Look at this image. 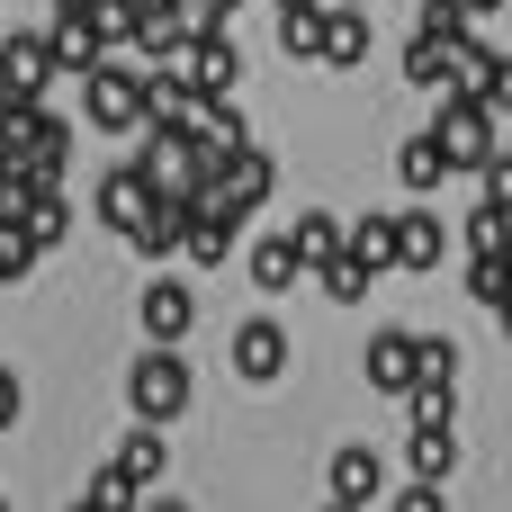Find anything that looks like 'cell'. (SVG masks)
<instances>
[{"label": "cell", "instance_id": "cell-43", "mask_svg": "<svg viewBox=\"0 0 512 512\" xmlns=\"http://www.w3.org/2000/svg\"><path fill=\"white\" fill-rule=\"evenodd\" d=\"M216 9H225V18H234V0H216Z\"/></svg>", "mask_w": 512, "mask_h": 512}, {"label": "cell", "instance_id": "cell-32", "mask_svg": "<svg viewBox=\"0 0 512 512\" xmlns=\"http://www.w3.org/2000/svg\"><path fill=\"white\" fill-rule=\"evenodd\" d=\"M486 108H495V117L512 108V54H495V72H486Z\"/></svg>", "mask_w": 512, "mask_h": 512}, {"label": "cell", "instance_id": "cell-36", "mask_svg": "<svg viewBox=\"0 0 512 512\" xmlns=\"http://www.w3.org/2000/svg\"><path fill=\"white\" fill-rule=\"evenodd\" d=\"M324 512H369V504H351V495H333V504H324Z\"/></svg>", "mask_w": 512, "mask_h": 512}, {"label": "cell", "instance_id": "cell-28", "mask_svg": "<svg viewBox=\"0 0 512 512\" xmlns=\"http://www.w3.org/2000/svg\"><path fill=\"white\" fill-rule=\"evenodd\" d=\"M459 243H468V252H512V216L477 198V216H468V234H459Z\"/></svg>", "mask_w": 512, "mask_h": 512}, {"label": "cell", "instance_id": "cell-2", "mask_svg": "<svg viewBox=\"0 0 512 512\" xmlns=\"http://www.w3.org/2000/svg\"><path fill=\"white\" fill-rule=\"evenodd\" d=\"M126 405H135V423H180L189 414V360H180V342H153L126 369Z\"/></svg>", "mask_w": 512, "mask_h": 512}, {"label": "cell", "instance_id": "cell-45", "mask_svg": "<svg viewBox=\"0 0 512 512\" xmlns=\"http://www.w3.org/2000/svg\"><path fill=\"white\" fill-rule=\"evenodd\" d=\"M0 512H9V504H0Z\"/></svg>", "mask_w": 512, "mask_h": 512}, {"label": "cell", "instance_id": "cell-1", "mask_svg": "<svg viewBox=\"0 0 512 512\" xmlns=\"http://www.w3.org/2000/svg\"><path fill=\"white\" fill-rule=\"evenodd\" d=\"M81 108H90V126L99 135H126V126H144L153 117V72H126V63H90L81 72Z\"/></svg>", "mask_w": 512, "mask_h": 512}, {"label": "cell", "instance_id": "cell-8", "mask_svg": "<svg viewBox=\"0 0 512 512\" xmlns=\"http://www.w3.org/2000/svg\"><path fill=\"white\" fill-rule=\"evenodd\" d=\"M216 189H225V198H234V207L252 216V207H261V198L279 189V162H270L261 144H234V153H225V171H216Z\"/></svg>", "mask_w": 512, "mask_h": 512}, {"label": "cell", "instance_id": "cell-16", "mask_svg": "<svg viewBox=\"0 0 512 512\" xmlns=\"http://www.w3.org/2000/svg\"><path fill=\"white\" fill-rule=\"evenodd\" d=\"M405 468L441 486V477L459 468V432H450V423H414V432H405Z\"/></svg>", "mask_w": 512, "mask_h": 512}, {"label": "cell", "instance_id": "cell-37", "mask_svg": "<svg viewBox=\"0 0 512 512\" xmlns=\"http://www.w3.org/2000/svg\"><path fill=\"white\" fill-rule=\"evenodd\" d=\"M54 9H99V0H54Z\"/></svg>", "mask_w": 512, "mask_h": 512}, {"label": "cell", "instance_id": "cell-42", "mask_svg": "<svg viewBox=\"0 0 512 512\" xmlns=\"http://www.w3.org/2000/svg\"><path fill=\"white\" fill-rule=\"evenodd\" d=\"M72 512H99V504H90V495H81V504H72Z\"/></svg>", "mask_w": 512, "mask_h": 512}, {"label": "cell", "instance_id": "cell-15", "mask_svg": "<svg viewBox=\"0 0 512 512\" xmlns=\"http://www.w3.org/2000/svg\"><path fill=\"white\" fill-rule=\"evenodd\" d=\"M360 369H369V387H378V396H405V387H414V333H378Z\"/></svg>", "mask_w": 512, "mask_h": 512}, {"label": "cell", "instance_id": "cell-3", "mask_svg": "<svg viewBox=\"0 0 512 512\" xmlns=\"http://www.w3.org/2000/svg\"><path fill=\"white\" fill-rule=\"evenodd\" d=\"M432 135H441V153H450L459 171H477V162L495 153V108H486V90H450L441 117H432Z\"/></svg>", "mask_w": 512, "mask_h": 512}, {"label": "cell", "instance_id": "cell-34", "mask_svg": "<svg viewBox=\"0 0 512 512\" xmlns=\"http://www.w3.org/2000/svg\"><path fill=\"white\" fill-rule=\"evenodd\" d=\"M18 414H27V396H18V369H0V432H9Z\"/></svg>", "mask_w": 512, "mask_h": 512}, {"label": "cell", "instance_id": "cell-40", "mask_svg": "<svg viewBox=\"0 0 512 512\" xmlns=\"http://www.w3.org/2000/svg\"><path fill=\"white\" fill-rule=\"evenodd\" d=\"M279 9H315V0H279Z\"/></svg>", "mask_w": 512, "mask_h": 512}, {"label": "cell", "instance_id": "cell-19", "mask_svg": "<svg viewBox=\"0 0 512 512\" xmlns=\"http://www.w3.org/2000/svg\"><path fill=\"white\" fill-rule=\"evenodd\" d=\"M108 459H117V468H126L135 486H153V477L171 468V450H162V423H135V432H126V441H117Z\"/></svg>", "mask_w": 512, "mask_h": 512}, {"label": "cell", "instance_id": "cell-12", "mask_svg": "<svg viewBox=\"0 0 512 512\" xmlns=\"http://www.w3.org/2000/svg\"><path fill=\"white\" fill-rule=\"evenodd\" d=\"M441 252H450V225H441L432 207L396 216V270H441Z\"/></svg>", "mask_w": 512, "mask_h": 512}, {"label": "cell", "instance_id": "cell-4", "mask_svg": "<svg viewBox=\"0 0 512 512\" xmlns=\"http://www.w3.org/2000/svg\"><path fill=\"white\" fill-rule=\"evenodd\" d=\"M153 198H162V180H153V162H144V153H135V162H117V171H99V225H117V234H126Z\"/></svg>", "mask_w": 512, "mask_h": 512}, {"label": "cell", "instance_id": "cell-31", "mask_svg": "<svg viewBox=\"0 0 512 512\" xmlns=\"http://www.w3.org/2000/svg\"><path fill=\"white\" fill-rule=\"evenodd\" d=\"M477 180H486V207H504V216H512V153H486Z\"/></svg>", "mask_w": 512, "mask_h": 512}, {"label": "cell", "instance_id": "cell-11", "mask_svg": "<svg viewBox=\"0 0 512 512\" xmlns=\"http://www.w3.org/2000/svg\"><path fill=\"white\" fill-rule=\"evenodd\" d=\"M45 36H54V63H63V72H90V63L108 54V36H99V18H90V9H54V27H45Z\"/></svg>", "mask_w": 512, "mask_h": 512}, {"label": "cell", "instance_id": "cell-13", "mask_svg": "<svg viewBox=\"0 0 512 512\" xmlns=\"http://www.w3.org/2000/svg\"><path fill=\"white\" fill-rule=\"evenodd\" d=\"M324 477H333V495H351V504H369V495H378V486H387V459H378V450H369V441H342V450H333V468H324Z\"/></svg>", "mask_w": 512, "mask_h": 512}, {"label": "cell", "instance_id": "cell-18", "mask_svg": "<svg viewBox=\"0 0 512 512\" xmlns=\"http://www.w3.org/2000/svg\"><path fill=\"white\" fill-rule=\"evenodd\" d=\"M252 279H261L270 297H279V288H297V279H306V252H297V234H261V243H252Z\"/></svg>", "mask_w": 512, "mask_h": 512}, {"label": "cell", "instance_id": "cell-10", "mask_svg": "<svg viewBox=\"0 0 512 512\" xmlns=\"http://www.w3.org/2000/svg\"><path fill=\"white\" fill-rule=\"evenodd\" d=\"M135 315H144V333H153V342H180V333L198 324V297H189L180 279H153V288L135 297Z\"/></svg>", "mask_w": 512, "mask_h": 512}, {"label": "cell", "instance_id": "cell-21", "mask_svg": "<svg viewBox=\"0 0 512 512\" xmlns=\"http://www.w3.org/2000/svg\"><path fill=\"white\" fill-rule=\"evenodd\" d=\"M369 279H378V270H369L360 252H333V261H315V288H324L333 306H351V297H369Z\"/></svg>", "mask_w": 512, "mask_h": 512}, {"label": "cell", "instance_id": "cell-6", "mask_svg": "<svg viewBox=\"0 0 512 512\" xmlns=\"http://www.w3.org/2000/svg\"><path fill=\"white\" fill-rule=\"evenodd\" d=\"M279 369H288V333H279L270 315H243V324H234V378H243V387H270Z\"/></svg>", "mask_w": 512, "mask_h": 512}, {"label": "cell", "instance_id": "cell-14", "mask_svg": "<svg viewBox=\"0 0 512 512\" xmlns=\"http://www.w3.org/2000/svg\"><path fill=\"white\" fill-rule=\"evenodd\" d=\"M18 234H27L36 252H54V243L72 234V207H63L54 189H18Z\"/></svg>", "mask_w": 512, "mask_h": 512}, {"label": "cell", "instance_id": "cell-27", "mask_svg": "<svg viewBox=\"0 0 512 512\" xmlns=\"http://www.w3.org/2000/svg\"><path fill=\"white\" fill-rule=\"evenodd\" d=\"M477 18H468V0H423V18H414V36H441V45H459Z\"/></svg>", "mask_w": 512, "mask_h": 512}, {"label": "cell", "instance_id": "cell-35", "mask_svg": "<svg viewBox=\"0 0 512 512\" xmlns=\"http://www.w3.org/2000/svg\"><path fill=\"white\" fill-rule=\"evenodd\" d=\"M495 9H504V0H468V18H495Z\"/></svg>", "mask_w": 512, "mask_h": 512}, {"label": "cell", "instance_id": "cell-39", "mask_svg": "<svg viewBox=\"0 0 512 512\" xmlns=\"http://www.w3.org/2000/svg\"><path fill=\"white\" fill-rule=\"evenodd\" d=\"M144 512H189V504H144Z\"/></svg>", "mask_w": 512, "mask_h": 512}, {"label": "cell", "instance_id": "cell-20", "mask_svg": "<svg viewBox=\"0 0 512 512\" xmlns=\"http://www.w3.org/2000/svg\"><path fill=\"white\" fill-rule=\"evenodd\" d=\"M288 234H297L306 270H315V261H333V252H351V225H342V216H324V207H306V216H297Z\"/></svg>", "mask_w": 512, "mask_h": 512}, {"label": "cell", "instance_id": "cell-5", "mask_svg": "<svg viewBox=\"0 0 512 512\" xmlns=\"http://www.w3.org/2000/svg\"><path fill=\"white\" fill-rule=\"evenodd\" d=\"M54 72H63V63H54V36H45V27H18V36L0 45V81H9L18 99H45Z\"/></svg>", "mask_w": 512, "mask_h": 512}, {"label": "cell", "instance_id": "cell-17", "mask_svg": "<svg viewBox=\"0 0 512 512\" xmlns=\"http://www.w3.org/2000/svg\"><path fill=\"white\" fill-rule=\"evenodd\" d=\"M450 171H459V162H450V153H441V135H414V144H405V153H396V180H405V189H414V198H432V189H441V180H450Z\"/></svg>", "mask_w": 512, "mask_h": 512}, {"label": "cell", "instance_id": "cell-22", "mask_svg": "<svg viewBox=\"0 0 512 512\" xmlns=\"http://www.w3.org/2000/svg\"><path fill=\"white\" fill-rule=\"evenodd\" d=\"M405 81H423V90H450V81H459L450 45H441V36H414V45H405Z\"/></svg>", "mask_w": 512, "mask_h": 512}, {"label": "cell", "instance_id": "cell-29", "mask_svg": "<svg viewBox=\"0 0 512 512\" xmlns=\"http://www.w3.org/2000/svg\"><path fill=\"white\" fill-rule=\"evenodd\" d=\"M135 495H144V486H135V477H126L117 459H108V468L90 477V504H99V512H135Z\"/></svg>", "mask_w": 512, "mask_h": 512}, {"label": "cell", "instance_id": "cell-25", "mask_svg": "<svg viewBox=\"0 0 512 512\" xmlns=\"http://www.w3.org/2000/svg\"><path fill=\"white\" fill-rule=\"evenodd\" d=\"M414 387H459V351H450L441 333L414 342Z\"/></svg>", "mask_w": 512, "mask_h": 512}, {"label": "cell", "instance_id": "cell-23", "mask_svg": "<svg viewBox=\"0 0 512 512\" xmlns=\"http://www.w3.org/2000/svg\"><path fill=\"white\" fill-rule=\"evenodd\" d=\"M468 297L477 306H504L512 297V252H468Z\"/></svg>", "mask_w": 512, "mask_h": 512}, {"label": "cell", "instance_id": "cell-24", "mask_svg": "<svg viewBox=\"0 0 512 512\" xmlns=\"http://www.w3.org/2000/svg\"><path fill=\"white\" fill-rule=\"evenodd\" d=\"M351 252H360L369 270H396V216H360V225H351Z\"/></svg>", "mask_w": 512, "mask_h": 512}, {"label": "cell", "instance_id": "cell-9", "mask_svg": "<svg viewBox=\"0 0 512 512\" xmlns=\"http://www.w3.org/2000/svg\"><path fill=\"white\" fill-rule=\"evenodd\" d=\"M315 63H333V72L369 63V18H360V0H333V9H324V45H315Z\"/></svg>", "mask_w": 512, "mask_h": 512}, {"label": "cell", "instance_id": "cell-7", "mask_svg": "<svg viewBox=\"0 0 512 512\" xmlns=\"http://www.w3.org/2000/svg\"><path fill=\"white\" fill-rule=\"evenodd\" d=\"M126 243H135L144 261H171V252L189 243V198H180V189H162V198H153V207L126 225Z\"/></svg>", "mask_w": 512, "mask_h": 512}, {"label": "cell", "instance_id": "cell-30", "mask_svg": "<svg viewBox=\"0 0 512 512\" xmlns=\"http://www.w3.org/2000/svg\"><path fill=\"white\" fill-rule=\"evenodd\" d=\"M36 270V243L18 234V216H0V279H27Z\"/></svg>", "mask_w": 512, "mask_h": 512}, {"label": "cell", "instance_id": "cell-33", "mask_svg": "<svg viewBox=\"0 0 512 512\" xmlns=\"http://www.w3.org/2000/svg\"><path fill=\"white\" fill-rule=\"evenodd\" d=\"M387 512H441V486H432V477H414V486H405Z\"/></svg>", "mask_w": 512, "mask_h": 512}, {"label": "cell", "instance_id": "cell-38", "mask_svg": "<svg viewBox=\"0 0 512 512\" xmlns=\"http://www.w3.org/2000/svg\"><path fill=\"white\" fill-rule=\"evenodd\" d=\"M504 342H512V297H504Z\"/></svg>", "mask_w": 512, "mask_h": 512}, {"label": "cell", "instance_id": "cell-44", "mask_svg": "<svg viewBox=\"0 0 512 512\" xmlns=\"http://www.w3.org/2000/svg\"><path fill=\"white\" fill-rule=\"evenodd\" d=\"M360 9H369V0H360Z\"/></svg>", "mask_w": 512, "mask_h": 512}, {"label": "cell", "instance_id": "cell-26", "mask_svg": "<svg viewBox=\"0 0 512 512\" xmlns=\"http://www.w3.org/2000/svg\"><path fill=\"white\" fill-rule=\"evenodd\" d=\"M279 45H288L297 63H315V45H324V9H279Z\"/></svg>", "mask_w": 512, "mask_h": 512}, {"label": "cell", "instance_id": "cell-41", "mask_svg": "<svg viewBox=\"0 0 512 512\" xmlns=\"http://www.w3.org/2000/svg\"><path fill=\"white\" fill-rule=\"evenodd\" d=\"M9 99H18V90H9V81H0V108H9Z\"/></svg>", "mask_w": 512, "mask_h": 512}]
</instances>
